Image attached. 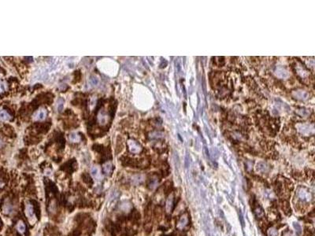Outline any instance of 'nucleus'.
<instances>
[{"label":"nucleus","mask_w":315,"mask_h":236,"mask_svg":"<svg viewBox=\"0 0 315 236\" xmlns=\"http://www.w3.org/2000/svg\"><path fill=\"white\" fill-rule=\"evenodd\" d=\"M11 119V116L8 113V112L4 109H1L0 110V120L3 121H7Z\"/></svg>","instance_id":"nucleus-8"},{"label":"nucleus","mask_w":315,"mask_h":236,"mask_svg":"<svg viewBox=\"0 0 315 236\" xmlns=\"http://www.w3.org/2000/svg\"><path fill=\"white\" fill-rule=\"evenodd\" d=\"M118 192H113V194H112L111 196H110V198H109V203H108V208H109V209H112V208H114L116 203H117V201H118Z\"/></svg>","instance_id":"nucleus-6"},{"label":"nucleus","mask_w":315,"mask_h":236,"mask_svg":"<svg viewBox=\"0 0 315 236\" xmlns=\"http://www.w3.org/2000/svg\"><path fill=\"white\" fill-rule=\"evenodd\" d=\"M158 185V180L156 179H152L150 183V187L151 189H154V187H156V186Z\"/></svg>","instance_id":"nucleus-20"},{"label":"nucleus","mask_w":315,"mask_h":236,"mask_svg":"<svg viewBox=\"0 0 315 236\" xmlns=\"http://www.w3.org/2000/svg\"><path fill=\"white\" fill-rule=\"evenodd\" d=\"M112 167H113V165H112L110 162H106V164H104V165H103V171H104L106 174L109 175L111 173Z\"/></svg>","instance_id":"nucleus-12"},{"label":"nucleus","mask_w":315,"mask_h":236,"mask_svg":"<svg viewBox=\"0 0 315 236\" xmlns=\"http://www.w3.org/2000/svg\"><path fill=\"white\" fill-rule=\"evenodd\" d=\"M173 205H174V198H173V196H170V197L168 198L167 202H166V209H167L168 211H170Z\"/></svg>","instance_id":"nucleus-16"},{"label":"nucleus","mask_w":315,"mask_h":236,"mask_svg":"<svg viewBox=\"0 0 315 236\" xmlns=\"http://www.w3.org/2000/svg\"><path fill=\"white\" fill-rule=\"evenodd\" d=\"M189 216L188 213H184L179 217L176 223V228L179 230H183L186 226L188 225Z\"/></svg>","instance_id":"nucleus-1"},{"label":"nucleus","mask_w":315,"mask_h":236,"mask_svg":"<svg viewBox=\"0 0 315 236\" xmlns=\"http://www.w3.org/2000/svg\"><path fill=\"white\" fill-rule=\"evenodd\" d=\"M269 236H277V231L275 228H270L268 231Z\"/></svg>","instance_id":"nucleus-19"},{"label":"nucleus","mask_w":315,"mask_h":236,"mask_svg":"<svg viewBox=\"0 0 315 236\" xmlns=\"http://www.w3.org/2000/svg\"><path fill=\"white\" fill-rule=\"evenodd\" d=\"M46 117H47V110L43 108H40L33 114V119L36 121H43L46 118Z\"/></svg>","instance_id":"nucleus-3"},{"label":"nucleus","mask_w":315,"mask_h":236,"mask_svg":"<svg viewBox=\"0 0 315 236\" xmlns=\"http://www.w3.org/2000/svg\"><path fill=\"white\" fill-rule=\"evenodd\" d=\"M304 236H314V231L311 228H304Z\"/></svg>","instance_id":"nucleus-17"},{"label":"nucleus","mask_w":315,"mask_h":236,"mask_svg":"<svg viewBox=\"0 0 315 236\" xmlns=\"http://www.w3.org/2000/svg\"><path fill=\"white\" fill-rule=\"evenodd\" d=\"M128 145H129V150H130V152H132V153H138L141 150L140 146H139L137 143H136L135 141L129 140V142H128Z\"/></svg>","instance_id":"nucleus-4"},{"label":"nucleus","mask_w":315,"mask_h":236,"mask_svg":"<svg viewBox=\"0 0 315 236\" xmlns=\"http://www.w3.org/2000/svg\"><path fill=\"white\" fill-rule=\"evenodd\" d=\"M107 115L105 114V113H103L102 111H101L100 113H99V115H98V121H99V124H105L107 122Z\"/></svg>","instance_id":"nucleus-10"},{"label":"nucleus","mask_w":315,"mask_h":236,"mask_svg":"<svg viewBox=\"0 0 315 236\" xmlns=\"http://www.w3.org/2000/svg\"><path fill=\"white\" fill-rule=\"evenodd\" d=\"M2 141L0 139V147H2Z\"/></svg>","instance_id":"nucleus-22"},{"label":"nucleus","mask_w":315,"mask_h":236,"mask_svg":"<svg viewBox=\"0 0 315 236\" xmlns=\"http://www.w3.org/2000/svg\"><path fill=\"white\" fill-rule=\"evenodd\" d=\"M69 138L70 142H72V143H78V142H80V137L79 135L77 134V133H71V134L69 135Z\"/></svg>","instance_id":"nucleus-13"},{"label":"nucleus","mask_w":315,"mask_h":236,"mask_svg":"<svg viewBox=\"0 0 315 236\" xmlns=\"http://www.w3.org/2000/svg\"><path fill=\"white\" fill-rule=\"evenodd\" d=\"M257 171L258 172H261V173H267V172L270 171V167L266 163H264V162H260L257 165Z\"/></svg>","instance_id":"nucleus-7"},{"label":"nucleus","mask_w":315,"mask_h":236,"mask_svg":"<svg viewBox=\"0 0 315 236\" xmlns=\"http://www.w3.org/2000/svg\"><path fill=\"white\" fill-rule=\"evenodd\" d=\"M7 88V83H5L4 81L0 80V93H2L4 92Z\"/></svg>","instance_id":"nucleus-18"},{"label":"nucleus","mask_w":315,"mask_h":236,"mask_svg":"<svg viewBox=\"0 0 315 236\" xmlns=\"http://www.w3.org/2000/svg\"><path fill=\"white\" fill-rule=\"evenodd\" d=\"M280 204H281V208L282 209V211L284 212L286 216L289 217L292 215V208H291V205H290V202L287 199H284V198H281L280 200Z\"/></svg>","instance_id":"nucleus-2"},{"label":"nucleus","mask_w":315,"mask_h":236,"mask_svg":"<svg viewBox=\"0 0 315 236\" xmlns=\"http://www.w3.org/2000/svg\"><path fill=\"white\" fill-rule=\"evenodd\" d=\"M25 213L27 215V217H28V219H32L34 217V213H33V208H32V205L28 204L26 205L25 208Z\"/></svg>","instance_id":"nucleus-11"},{"label":"nucleus","mask_w":315,"mask_h":236,"mask_svg":"<svg viewBox=\"0 0 315 236\" xmlns=\"http://www.w3.org/2000/svg\"><path fill=\"white\" fill-rule=\"evenodd\" d=\"M121 208L122 210H124V211L129 210V208H130V204H129V203H124V204L121 205Z\"/></svg>","instance_id":"nucleus-21"},{"label":"nucleus","mask_w":315,"mask_h":236,"mask_svg":"<svg viewBox=\"0 0 315 236\" xmlns=\"http://www.w3.org/2000/svg\"><path fill=\"white\" fill-rule=\"evenodd\" d=\"M2 181L0 180V187H1V186H2Z\"/></svg>","instance_id":"nucleus-23"},{"label":"nucleus","mask_w":315,"mask_h":236,"mask_svg":"<svg viewBox=\"0 0 315 236\" xmlns=\"http://www.w3.org/2000/svg\"><path fill=\"white\" fill-rule=\"evenodd\" d=\"M12 211V205H11L10 202L9 201L4 202V204L2 205V212L5 214H9L10 213V212Z\"/></svg>","instance_id":"nucleus-9"},{"label":"nucleus","mask_w":315,"mask_h":236,"mask_svg":"<svg viewBox=\"0 0 315 236\" xmlns=\"http://www.w3.org/2000/svg\"><path fill=\"white\" fill-rule=\"evenodd\" d=\"M17 230L20 233H24L25 231V225L22 221H19L17 224Z\"/></svg>","instance_id":"nucleus-15"},{"label":"nucleus","mask_w":315,"mask_h":236,"mask_svg":"<svg viewBox=\"0 0 315 236\" xmlns=\"http://www.w3.org/2000/svg\"><path fill=\"white\" fill-rule=\"evenodd\" d=\"M91 174H92V176L96 180H101V179H102L100 169L97 166H93L92 168H91Z\"/></svg>","instance_id":"nucleus-5"},{"label":"nucleus","mask_w":315,"mask_h":236,"mask_svg":"<svg viewBox=\"0 0 315 236\" xmlns=\"http://www.w3.org/2000/svg\"><path fill=\"white\" fill-rule=\"evenodd\" d=\"M144 180V177L140 176V175H136L135 176H133V182L134 184H139V183H142Z\"/></svg>","instance_id":"nucleus-14"}]
</instances>
